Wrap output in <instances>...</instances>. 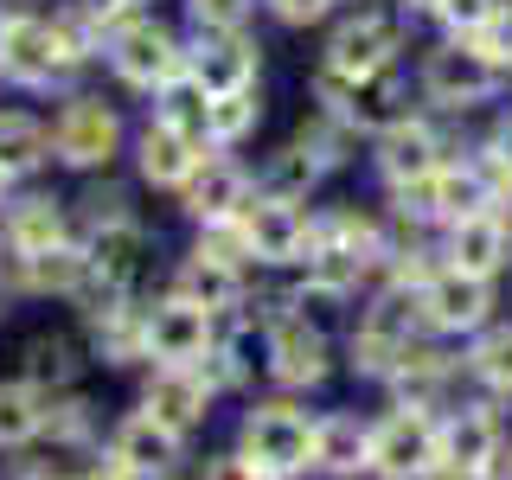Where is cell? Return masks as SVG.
Wrapping results in <instances>:
<instances>
[{
	"mask_svg": "<svg viewBox=\"0 0 512 480\" xmlns=\"http://www.w3.org/2000/svg\"><path fill=\"white\" fill-rule=\"evenodd\" d=\"M244 461H256V474L269 480H295L301 468H314V423L288 404H263L244 423Z\"/></svg>",
	"mask_w": 512,
	"mask_h": 480,
	"instance_id": "obj_1",
	"label": "cell"
},
{
	"mask_svg": "<svg viewBox=\"0 0 512 480\" xmlns=\"http://www.w3.org/2000/svg\"><path fill=\"white\" fill-rule=\"evenodd\" d=\"M372 474L378 480H429L442 474V423L423 410H397L372 429Z\"/></svg>",
	"mask_w": 512,
	"mask_h": 480,
	"instance_id": "obj_2",
	"label": "cell"
},
{
	"mask_svg": "<svg viewBox=\"0 0 512 480\" xmlns=\"http://www.w3.org/2000/svg\"><path fill=\"white\" fill-rule=\"evenodd\" d=\"M506 455V436L487 410H455L442 423V474L455 480H493Z\"/></svg>",
	"mask_w": 512,
	"mask_h": 480,
	"instance_id": "obj_3",
	"label": "cell"
},
{
	"mask_svg": "<svg viewBox=\"0 0 512 480\" xmlns=\"http://www.w3.org/2000/svg\"><path fill=\"white\" fill-rule=\"evenodd\" d=\"M397 52V26L384 20V13H359V20H346L333 32L327 45V77L333 84H359V77H378L384 64Z\"/></svg>",
	"mask_w": 512,
	"mask_h": 480,
	"instance_id": "obj_4",
	"label": "cell"
},
{
	"mask_svg": "<svg viewBox=\"0 0 512 480\" xmlns=\"http://www.w3.org/2000/svg\"><path fill=\"white\" fill-rule=\"evenodd\" d=\"M71 58H77L71 32L52 26V20H7L0 26V64H7L13 77H26V84H45V77Z\"/></svg>",
	"mask_w": 512,
	"mask_h": 480,
	"instance_id": "obj_5",
	"label": "cell"
},
{
	"mask_svg": "<svg viewBox=\"0 0 512 480\" xmlns=\"http://www.w3.org/2000/svg\"><path fill=\"white\" fill-rule=\"evenodd\" d=\"M141 340H148L154 359H167V365H192V359H205V346H212V314L192 308V301H167V308H154V314H148Z\"/></svg>",
	"mask_w": 512,
	"mask_h": 480,
	"instance_id": "obj_6",
	"label": "cell"
},
{
	"mask_svg": "<svg viewBox=\"0 0 512 480\" xmlns=\"http://www.w3.org/2000/svg\"><path fill=\"white\" fill-rule=\"evenodd\" d=\"M487 308H493V288L480 276H461V269H448V276H436L423 288V314L442 333H474L487 320Z\"/></svg>",
	"mask_w": 512,
	"mask_h": 480,
	"instance_id": "obj_7",
	"label": "cell"
},
{
	"mask_svg": "<svg viewBox=\"0 0 512 480\" xmlns=\"http://www.w3.org/2000/svg\"><path fill=\"white\" fill-rule=\"evenodd\" d=\"M493 64L474 52V45H442L436 58H429V71H423V84H429V96L436 103H455V109H468V103H480V96L493 90Z\"/></svg>",
	"mask_w": 512,
	"mask_h": 480,
	"instance_id": "obj_8",
	"label": "cell"
},
{
	"mask_svg": "<svg viewBox=\"0 0 512 480\" xmlns=\"http://www.w3.org/2000/svg\"><path fill=\"white\" fill-rule=\"evenodd\" d=\"M116 141H122V122L109 116L103 103H71L64 122H58V135H52V148H58V160H71V167H96V160L116 154Z\"/></svg>",
	"mask_w": 512,
	"mask_h": 480,
	"instance_id": "obj_9",
	"label": "cell"
},
{
	"mask_svg": "<svg viewBox=\"0 0 512 480\" xmlns=\"http://www.w3.org/2000/svg\"><path fill=\"white\" fill-rule=\"evenodd\" d=\"M244 244L263 256V263H288V256L308 250V218L288 199H263V205L244 212Z\"/></svg>",
	"mask_w": 512,
	"mask_h": 480,
	"instance_id": "obj_10",
	"label": "cell"
},
{
	"mask_svg": "<svg viewBox=\"0 0 512 480\" xmlns=\"http://www.w3.org/2000/svg\"><path fill=\"white\" fill-rule=\"evenodd\" d=\"M109 455H116V468H122V474H167L173 461H180V436H173L167 423H154V416L141 410V416H128V423L116 429Z\"/></svg>",
	"mask_w": 512,
	"mask_h": 480,
	"instance_id": "obj_11",
	"label": "cell"
},
{
	"mask_svg": "<svg viewBox=\"0 0 512 480\" xmlns=\"http://www.w3.org/2000/svg\"><path fill=\"white\" fill-rule=\"evenodd\" d=\"M116 71L128 77V84L154 90V84H173V71H180V52H173V39H167L154 20H141V26H128L122 39H116Z\"/></svg>",
	"mask_w": 512,
	"mask_h": 480,
	"instance_id": "obj_12",
	"label": "cell"
},
{
	"mask_svg": "<svg viewBox=\"0 0 512 480\" xmlns=\"http://www.w3.org/2000/svg\"><path fill=\"white\" fill-rule=\"evenodd\" d=\"M205 404H212V391H205V378H192V365H167V372L148 384V416L167 423L173 436H186L205 416Z\"/></svg>",
	"mask_w": 512,
	"mask_h": 480,
	"instance_id": "obj_13",
	"label": "cell"
},
{
	"mask_svg": "<svg viewBox=\"0 0 512 480\" xmlns=\"http://www.w3.org/2000/svg\"><path fill=\"white\" fill-rule=\"evenodd\" d=\"M269 372L282 384H314L327 372V340H320L308 320H282L276 340H269Z\"/></svg>",
	"mask_w": 512,
	"mask_h": 480,
	"instance_id": "obj_14",
	"label": "cell"
},
{
	"mask_svg": "<svg viewBox=\"0 0 512 480\" xmlns=\"http://www.w3.org/2000/svg\"><path fill=\"white\" fill-rule=\"evenodd\" d=\"M384 173H391L397 186H416V180H429V173H442V148H436V135L429 128H416V122H397V128H384Z\"/></svg>",
	"mask_w": 512,
	"mask_h": 480,
	"instance_id": "obj_15",
	"label": "cell"
},
{
	"mask_svg": "<svg viewBox=\"0 0 512 480\" xmlns=\"http://www.w3.org/2000/svg\"><path fill=\"white\" fill-rule=\"evenodd\" d=\"M314 468H327V474L372 468V429L352 423V416H327V423H314Z\"/></svg>",
	"mask_w": 512,
	"mask_h": 480,
	"instance_id": "obj_16",
	"label": "cell"
},
{
	"mask_svg": "<svg viewBox=\"0 0 512 480\" xmlns=\"http://www.w3.org/2000/svg\"><path fill=\"white\" fill-rule=\"evenodd\" d=\"M448 250H455V269H461V276H480V282H487L493 269L506 263V224L487 218V212H474V218L455 224Z\"/></svg>",
	"mask_w": 512,
	"mask_h": 480,
	"instance_id": "obj_17",
	"label": "cell"
},
{
	"mask_svg": "<svg viewBox=\"0 0 512 480\" xmlns=\"http://www.w3.org/2000/svg\"><path fill=\"white\" fill-rule=\"evenodd\" d=\"M199 141L192 135H180V128H167V122H154L148 135H141V173H148L154 186H180V180H192L199 173Z\"/></svg>",
	"mask_w": 512,
	"mask_h": 480,
	"instance_id": "obj_18",
	"label": "cell"
},
{
	"mask_svg": "<svg viewBox=\"0 0 512 480\" xmlns=\"http://www.w3.org/2000/svg\"><path fill=\"white\" fill-rule=\"evenodd\" d=\"M250 77H256V58H250V45H237V39H224V45H205V52H199V64H192V84H199L205 96L250 90Z\"/></svg>",
	"mask_w": 512,
	"mask_h": 480,
	"instance_id": "obj_19",
	"label": "cell"
},
{
	"mask_svg": "<svg viewBox=\"0 0 512 480\" xmlns=\"http://www.w3.org/2000/svg\"><path fill=\"white\" fill-rule=\"evenodd\" d=\"M180 301H192V308H205V314L231 308V301H237L231 256H192V263L180 269Z\"/></svg>",
	"mask_w": 512,
	"mask_h": 480,
	"instance_id": "obj_20",
	"label": "cell"
},
{
	"mask_svg": "<svg viewBox=\"0 0 512 480\" xmlns=\"http://www.w3.org/2000/svg\"><path fill=\"white\" fill-rule=\"evenodd\" d=\"M45 429V410H39V391L32 384H0V448H20Z\"/></svg>",
	"mask_w": 512,
	"mask_h": 480,
	"instance_id": "obj_21",
	"label": "cell"
},
{
	"mask_svg": "<svg viewBox=\"0 0 512 480\" xmlns=\"http://www.w3.org/2000/svg\"><path fill=\"white\" fill-rule=\"evenodd\" d=\"M135 256H141V231L135 224H103V231H96V244H90V269H103L109 282H128L135 276Z\"/></svg>",
	"mask_w": 512,
	"mask_h": 480,
	"instance_id": "obj_22",
	"label": "cell"
},
{
	"mask_svg": "<svg viewBox=\"0 0 512 480\" xmlns=\"http://www.w3.org/2000/svg\"><path fill=\"white\" fill-rule=\"evenodd\" d=\"M237 205H244V173L237 167H205V180L192 186V212L205 224H218V218H231Z\"/></svg>",
	"mask_w": 512,
	"mask_h": 480,
	"instance_id": "obj_23",
	"label": "cell"
},
{
	"mask_svg": "<svg viewBox=\"0 0 512 480\" xmlns=\"http://www.w3.org/2000/svg\"><path fill=\"white\" fill-rule=\"evenodd\" d=\"M352 122H365V128H397V122H404V116H397V84L384 71L352 84Z\"/></svg>",
	"mask_w": 512,
	"mask_h": 480,
	"instance_id": "obj_24",
	"label": "cell"
},
{
	"mask_svg": "<svg viewBox=\"0 0 512 480\" xmlns=\"http://www.w3.org/2000/svg\"><path fill=\"white\" fill-rule=\"evenodd\" d=\"M160 122L199 141L205 128H212V96H205L199 84H167V116H160Z\"/></svg>",
	"mask_w": 512,
	"mask_h": 480,
	"instance_id": "obj_25",
	"label": "cell"
},
{
	"mask_svg": "<svg viewBox=\"0 0 512 480\" xmlns=\"http://www.w3.org/2000/svg\"><path fill=\"white\" fill-rule=\"evenodd\" d=\"M39 154H45L39 122H32V116H0V167L20 173V167H32Z\"/></svg>",
	"mask_w": 512,
	"mask_h": 480,
	"instance_id": "obj_26",
	"label": "cell"
},
{
	"mask_svg": "<svg viewBox=\"0 0 512 480\" xmlns=\"http://www.w3.org/2000/svg\"><path fill=\"white\" fill-rule=\"evenodd\" d=\"M13 250L20 256H45V250H58V212L52 205H26L20 218H13Z\"/></svg>",
	"mask_w": 512,
	"mask_h": 480,
	"instance_id": "obj_27",
	"label": "cell"
},
{
	"mask_svg": "<svg viewBox=\"0 0 512 480\" xmlns=\"http://www.w3.org/2000/svg\"><path fill=\"white\" fill-rule=\"evenodd\" d=\"M26 263H32V282H39V288H77V282H84L90 276V256H77V250H45V256H26Z\"/></svg>",
	"mask_w": 512,
	"mask_h": 480,
	"instance_id": "obj_28",
	"label": "cell"
},
{
	"mask_svg": "<svg viewBox=\"0 0 512 480\" xmlns=\"http://www.w3.org/2000/svg\"><path fill=\"white\" fill-rule=\"evenodd\" d=\"M250 128H256V96H250V90L212 96V128H205V135H218V141H237V135H250Z\"/></svg>",
	"mask_w": 512,
	"mask_h": 480,
	"instance_id": "obj_29",
	"label": "cell"
},
{
	"mask_svg": "<svg viewBox=\"0 0 512 480\" xmlns=\"http://www.w3.org/2000/svg\"><path fill=\"white\" fill-rule=\"evenodd\" d=\"M474 372L493 384V391H512V327L487 333V340L474 346Z\"/></svg>",
	"mask_w": 512,
	"mask_h": 480,
	"instance_id": "obj_30",
	"label": "cell"
},
{
	"mask_svg": "<svg viewBox=\"0 0 512 480\" xmlns=\"http://www.w3.org/2000/svg\"><path fill=\"white\" fill-rule=\"evenodd\" d=\"M474 52H480V58H487V64H493V71H500V64L512 58V13H506V7H500V13H493V20H487V26H480V32H474Z\"/></svg>",
	"mask_w": 512,
	"mask_h": 480,
	"instance_id": "obj_31",
	"label": "cell"
},
{
	"mask_svg": "<svg viewBox=\"0 0 512 480\" xmlns=\"http://www.w3.org/2000/svg\"><path fill=\"white\" fill-rule=\"evenodd\" d=\"M436 13H442V26H448V32H468V39H474V32L487 26L500 7H493V0H442Z\"/></svg>",
	"mask_w": 512,
	"mask_h": 480,
	"instance_id": "obj_32",
	"label": "cell"
},
{
	"mask_svg": "<svg viewBox=\"0 0 512 480\" xmlns=\"http://www.w3.org/2000/svg\"><path fill=\"white\" fill-rule=\"evenodd\" d=\"M32 372L71 378V346H64V340H39V346H32Z\"/></svg>",
	"mask_w": 512,
	"mask_h": 480,
	"instance_id": "obj_33",
	"label": "cell"
},
{
	"mask_svg": "<svg viewBox=\"0 0 512 480\" xmlns=\"http://www.w3.org/2000/svg\"><path fill=\"white\" fill-rule=\"evenodd\" d=\"M244 7H250V0H192V13H199L205 26H237Z\"/></svg>",
	"mask_w": 512,
	"mask_h": 480,
	"instance_id": "obj_34",
	"label": "cell"
},
{
	"mask_svg": "<svg viewBox=\"0 0 512 480\" xmlns=\"http://www.w3.org/2000/svg\"><path fill=\"white\" fill-rule=\"evenodd\" d=\"M205 480H263V474H256V461H244V455H218L212 468H205Z\"/></svg>",
	"mask_w": 512,
	"mask_h": 480,
	"instance_id": "obj_35",
	"label": "cell"
},
{
	"mask_svg": "<svg viewBox=\"0 0 512 480\" xmlns=\"http://www.w3.org/2000/svg\"><path fill=\"white\" fill-rule=\"evenodd\" d=\"M327 7H333V0H276V13H282L288 26H308V20H320Z\"/></svg>",
	"mask_w": 512,
	"mask_h": 480,
	"instance_id": "obj_36",
	"label": "cell"
},
{
	"mask_svg": "<svg viewBox=\"0 0 512 480\" xmlns=\"http://www.w3.org/2000/svg\"><path fill=\"white\" fill-rule=\"evenodd\" d=\"M500 160H506V167H512V122L500 128Z\"/></svg>",
	"mask_w": 512,
	"mask_h": 480,
	"instance_id": "obj_37",
	"label": "cell"
},
{
	"mask_svg": "<svg viewBox=\"0 0 512 480\" xmlns=\"http://www.w3.org/2000/svg\"><path fill=\"white\" fill-rule=\"evenodd\" d=\"M493 480H512V442H506V455H500V474Z\"/></svg>",
	"mask_w": 512,
	"mask_h": 480,
	"instance_id": "obj_38",
	"label": "cell"
},
{
	"mask_svg": "<svg viewBox=\"0 0 512 480\" xmlns=\"http://www.w3.org/2000/svg\"><path fill=\"white\" fill-rule=\"evenodd\" d=\"M416 7H442V0H416Z\"/></svg>",
	"mask_w": 512,
	"mask_h": 480,
	"instance_id": "obj_39",
	"label": "cell"
},
{
	"mask_svg": "<svg viewBox=\"0 0 512 480\" xmlns=\"http://www.w3.org/2000/svg\"><path fill=\"white\" fill-rule=\"evenodd\" d=\"M0 186H7V167H0Z\"/></svg>",
	"mask_w": 512,
	"mask_h": 480,
	"instance_id": "obj_40",
	"label": "cell"
},
{
	"mask_svg": "<svg viewBox=\"0 0 512 480\" xmlns=\"http://www.w3.org/2000/svg\"><path fill=\"white\" fill-rule=\"evenodd\" d=\"M263 480H269V474H263Z\"/></svg>",
	"mask_w": 512,
	"mask_h": 480,
	"instance_id": "obj_41",
	"label": "cell"
}]
</instances>
